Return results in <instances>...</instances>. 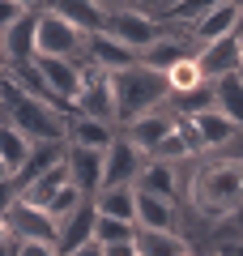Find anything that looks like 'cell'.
I'll return each instance as SVG.
<instances>
[{"label":"cell","instance_id":"25","mask_svg":"<svg viewBox=\"0 0 243 256\" xmlns=\"http://www.w3.org/2000/svg\"><path fill=\"white\" fill-rule=\"evenodd\" d=\"M166 86H171V98L200 90V86H205V73H200L196 56H184L180 64H171V68H166Z\"/></svg>","mask_w":243,"mask_h":256},{"label":"cell","instance_id":"11","mask_svg":"<svg viewBox=\"0 0 243 256\" xmlns=\"http://www.w3.org/2000/svg\"><path fill=\"white\" fill-rule=\"evenodd\" d=\"M136 192H150V196H162V201L180 205V196H184V166L150 158L145 171H141V180H136Z\"/></svg>","mask_w":243,"mask_h":256},{"label":"cell","instance_id":"42","mask_svg":"<svg viewBox=\"0 0 243 256\" xmlns=\"http://www.w3.org/2000/svg\"><path fill=\"white\" fill-rule=\"evenodd\" d=\"M184 256H196V252H184Z\"/></svg>","mask_w":243,"mask_h":256},{"label":"cell","instance_id":"32","mask_svg":"<svg viewBox=\"0 0 243 256\" xmlns=\"http://www.w3.org/2000/svg\"><path fill=\"white\" fill-rule=\"evenodd\" d=\"M18 256H60L56 244H18Z\"/></svg>","mask_w":243,"mask_h":256},{"label":"cell","instance_id":"41","mask_svg":"<svg viewBox=\"0 0 243 256\" xmlns=\"http://www.w3.org/2000/svg\"><path fill=\"white\" fill-rule=\"evenodd\" d=\"M0 64H4V52H0Z\"/></svg>","mask_w":243,"mask_h":256},{"label":"cell","instance_id":"8","mask_svg":"<svg viewBox=\"0 0 243 256\" xmlns=\"http://www.w3.org/2000/svg\"><path fill=\"white\" fill-rule=\"evenodd\" d=\"M38 18L43 13L30 9L13 22L4 34H0V52H4V64H30L38 56Z\"/></svg>","mask_w":243,"mask_h":256},{"label":"cell","instance_id":"14","mask_svg":"<svg viewBox=\"0 0 243 256\" xmlns=\"http://www.w3.org/2000/svg\"><path fill=\"white\" fill-rule=\"evenodd\" d=\"M38 73H43V82L52 86V94L60 102H77V94H81V64L77 60H56V56H38Z\"/></svg>","mask_w":243,"mask_h":256},{"label":"cell","instance_id":"1","mask_svg":"<svg viewBox=\"0 0 243 256\" xmlns=\"http://www.w3.org/2000/svg\"><path fill=\"white\" fill-rule=\"evenodd\" d=\"M192 218L214 235L218 226L243 214V158L239 154H209L184 162V196Z\"/></svg>","mask_w":243,"mask_h":256},{"label":"cell","instance_id":"20","mask_svg":"<svg viewBox=\"0 0 243 256\" xmlns=\"http://www.w3.org/2000/svg\"><path fill=\"white\" fill-rule=\"evenodd\" d=\"M188 120L196 124L200 141H205V154H214V150H226L230 141H239V137H243V132H239V128H234L218 107H214V111H200V116H188Z\"/></svg>","mask_w":243,"mask_h":256},{"label":"cell","instance_id":"23","mask_svg":"<svg viewBox=\"0 0 243 256\" xmlns=\"http://www.w3.org/2000/svg\"><path fill=\"white\" fill-rule=\"evenodd\" d=\"M30 146H34V141H30V137H22V132H18L13 124H0V162L9 166V175H18L22 166H26Z\"/></svg>","mask_w":243,"mask_h":256},{"label":"cell","instance_id":"17","mask_svg":"<svg viewBox=\"0 0 243 256\" xmlns=\"http://www.w3.org/2000/svg\"><path fill=\"white\" fill-rule=\"evenodd\" d=\"M81 60L98 64V68H107V73H124V68H132L136 64V52H128L124 43H116L111 34H86V56Z\"/></svg>","mask_w":243,"mask_h":256},{"label":"cell","instance_id":"28","mask_svg":"<svg viewBox=\"0 0 243 256\" xmlns=\"http://www.w3.org/2000/svg\"><path fill=\"white\" fill-rule=\"evenodd\" d=\"M166 107H171L175 116H200V111H214V82H205L200 90H192V94H180V98H171Z\"/></svg>","mask_w":243,"mask_h":256},{"label":"cell","instance_id":"19","mask_svg":"<svg viewBox=\"0 0 243 256\" xmlns=\"http://www.w3.org/2000/svg\"><path fill=\"white\" fill-rule=\"evenodd\" d=\"M47 9L60 13L64 22H72L81 34H98V30L107 26V9H102L98 0H52Z\"/></svg>","mask_w":243,"mask_h":256},{"label":"cell","instance_id":"35","mask_svg":"<svg viewBox=\"0 0 243 256\" xmlns=\"http://www.w3.org/2000/svg\"><path fill=\"white\" fill-rule=\"evenodd\" d=\"M9 244H13V230H9V222L0 218V252H4V248H9Z\"/></svg>","mask_w":243,"mask_h":256},{"label":"cell","instance_id":"39","mask_svg":"<svg viewBox=\"0 0 243 256\" xmlns=\"http://www.w3.org/2000/svg\"><path fill=\"white\" fill-rule=\"evenodd\" d=\"M0 180H13V175H9V166H4V162H0Z\"/></svg>","mask_w":243,"mask_h":256},{"label":"cell","instance_id":"21","mask_svg":"<svg viewBox=\"0 0 243 256\" xmlns=\"http://www.w3.org/2000/svg\"><path fill=\"white\" fill-rule=\"evenodd\" d=\"M214 107L243 132V73H230V77L214 82Z\"/></svg>","mask_w":243,"mask_h":256},{"label":"cell","instance_id":"37","mask_svg":"<svg viewBox=\"0 0 243 256\" xmlns=\"http://www.w3.org/2000/svg\"><path fill=\"white\" fill-rule=\"evenodd\" d=\"M18 4H22V9H26V13H30V9H38V13H43L47 4H52V0H18Z\"/></svg>","mask_w":243,"mask_h":256},{"label":"cell","instance_id":"36","mask_svg":"<svg viewBox=\"0 0 243 256\" xmlns=\"http://www.w3.org/2000/svg\"><path fill=\"white\" fill-rule=\"evenodd\" d=\"M218 256H243V239H239V244H226V248H218Z\"/></svg>","mask_w":243,"mask_h":256},{"label":"cell","instance_id":"10","mask_svg":"<svg viewBox=\"0 0 243 256\" xmlns=\"http://www.w3.org/2000/svg\"><path fill=\"white\" fill-rule=\"evenodd\" d=\"M128 141H132L136 150H145V154H154V150L162 146V141L175 132V111L171 107H162V111H150V116H141V120H132V124H124L120 128Z\"/></svg>","mask_w":243,"mask_h":256},{"label":"cell","instance_id":"6","mask_svg":"<svg viewBox=\"0 0 243 256\" xmlns=\"http://www.w3.org/2000/svg\"><path fill=\"white\" fill-rule=\"evenodd\" d=\"M145 162H150V154L136 150L132 141L120 132V137L107 146V154H102V188H136Z\"/></svg>","mask_w":243,"mask_h":256},{"label":"cell","instance_id":"7","mask_svg":"<svg viewBox=\"0 0 243 256\" xmlns=\"http://www.w3.org/2000/svg\"><path fill=\"white\" fill-rule=\"evenodd\" d=\"M4 222H9L13 239L18 244H56V235H60V226H56V218L47 210H38V205H26L18 201L9 214H4Z\"/></svg>","mask_w":243,"mask_h":256},{"label":"cell","instance_id":"5","mask_svg":"<svg viewBox=\"0 0 243 256\" xmlns=\"http://www.w3.org/2000/svg\"><path fill=\"white\" fill-rule=\"evenodd\" d=\"M38 56H56V60H77L81 64V56H86V34H81L72 22H64L60 13L43 9V18H38Z\"/></svg>","mask_w":243,"mask_h":256},{"label":"cell","instance_id":"12","mask_svg":"<svg viewBox=\"0 0 243 256\" xmlns=\"http://www.w3.org/2000/svg\"><path fill=\"white\" fill-rule=\"evenodd\" d=\"M102 154H107V150L68 146V158H64V166H68V180L77 184L86 196H98V192H102Z\"/></svg>","mask_w":243,"mask_h":256},{"label":"cell","instance_id":"31","mask_svg":"<svg viewBox=\"0 0 243 256\" xmlns=\"http://www.w3.org/2000/svg\"><path fill=\"white\" fill-rule=\"evenodd\" d=\"M22 13H26V9H22L18 0H0V34H4V30H9L13 22L22 18Z\"/></svg>","mask_w":243,"mask_h":256},{"label":"cell","instance_id":"38","mask_svg":"<svg viewBox=\"0 0 243 256\" xmlns=\"http://www.w3.org/2000/svg\"><path fill=\"white\" fill-rule=\"evenodd\" d=\"M0 256H18V239H13V244L4 248V252H0Z\"/></svg>","mask_w":243,"mask_h":256},{"label":"cell","instance_id":"15","mask_svg":"<svg viewBox=\"0 0 243 256\" xmlns=\"http://www.w3.org/2000/svg\"><path fill=\"white\" fill-rule=\"evenodd\" d=\"M180 205L150 196V192H136V230H162V235H180Z\"/></svg>","mask_w":243,"mask_h":256},{"label":"cell","instance_id":"33","mask_svg":"<svg viewBox=\"0 0 243 256\" xmlns=\"http://www.w3.org/2000/svg\"><path fill=\"white\" fill-rule=\"evenodd\" d=\"M102 252H107V256H136V235L124 239V244H107Z\"/></svg>","mask_w":243,"mask_h":256},{"label":"cell","instance_id":"24","mask_svg":"<svg viewBox=\"0 0 243 256\" xmlns=\"http://www.w3.org/2000/svg\"><path fill=\"white\" fill-rule=\"evenodd\" d=\"M64 184H68V166H56V171H47L43 180H34L26 192H22V201H26V205H38V210H47V205L60 196Z\"/></svg>","mask_w":243,"mask_h":256},{"label":"cell","instance_id":"4","mask_svg":"<svg viewBox=\"0 0 243 256\" xmlns=\"http://www.w3.org/2000/svg\"><path fill=\"white\" fill-rule=\"evenodd\" d=\"M72 107H77V116H94V120H102V124H116V86H111L107 68L81 60V94H77Z\"/></svg>","mask_w":243,"mask_h":256},{"label":"cell","instance_id":"29","mask_svg":"<svg viewBox=\"0 0 243 256\" xmlns=\"http://www.w3.org/2000/svg\"><path fill=\"white\" fill-rule=\"evenodd\" d=\"M136 235V226L132 222H116V218H102L98 214V222H94V244H124V239H132Z\"/></svg>","mask_w":243,"mask_h":256},{"label":"cell","instance_id":"18","mask_svg":"<svg viewBox=\"0 0 243 256\" xmlns=\"http://www.w3.org/2000/svg\"><path fill=\"white\" fill-rule=\"evenodd\" d=\"M94 222H98V210H94V201H86L72 218L60 222V235H56V252L60 256H72L77 248L94 244Z\"/></svg>","mask_w":243,"mask_h":256},{"label":"cell","instance_id":"22","mask_svg":"<svg viewBox=\"0 0 243 256\" xmlns=\"http://www.w3.org/2000/svg\"><path fill=\"white\" fill-rule=\"evenodd\" d=\"M94 210L102 218H116V222H132L136 226V188H102L94 196Z\"/></svg>","mask_w":243,"mask_h":256},{"label":"cell","instance_id":"30","mask_svg":"<svg viewBox=\"0 0 243 256\" xmlns=\"http://www.w3.org/2000/svg\"><path fill=\"white\" fill-rule=\"evenodd\" d=\"M18 201H22V188H18L13 180H0V218H4Z\"/></svg>","mask_w":243,"mask_h":256},{"label":"cell","instance_id":"27","mask_svg":"<svg viewBox=\"0 0 243 256\" xmlns=\"http://www.w3.org/2000/svg\"><path fill=\"white\" fill-rule=\"evenodd\" d=\"M218 4H222V0H175L171 9L162 13V22H175V26H188L192 30L209 9H218Z\"/></svg>","mask_w":243,"mask_h":256},{"label":"cell","instance_id":"3","mask_svg":"<svg viewBox=\"0 0 243 256\" xmlns=\"http://www.w3.org/2000/svg\"><path fill=\"white\" fill-rule=\"evenodd\" d=\"M102 34H111L116 43H124L128 52L141 56L150 43H158V38H162V18H150L145 9H132V4H128V9H111Z\"/></svg>","mask_w":243,"mask_h":256},{"label":"cell","instance_id":"34","mask_svg":"<svg viewBox=\"0 0 243 256\" xmlns=\"http://www.w3.org/2000/svg\"><path fill=\"white\" fill-rule=\"evenodd\" d=\"M72 256H107V252H102V244H86V248H77Z\"/></svg>","mask_w":243,"mask_h":256},{"label":"cell","instance_id":"40","mask_svg":"<svg viewBox=\"0 0 243 256\" xmlns=\"http://www.w3.org/2000/svg\"><path fill=\"white\" fill-rule=\"evenodd\" d=\"M0 86H4V64H0Z\"/></svg>","mask_w":243,"mask_h":256},{"label":"cell","instance_id":"16","mask_svg":"<svg viewBox=\"0 0 243 256\" xmlns=\"http://www.w3.org/2000/svg\"><path fill=\"white\" fill-rule=\"evenodd\" d=\"M116 137H120V128L116 124H102V120H94V116H77V111H72V116L64 120V141H68V146L107 150Z\"/></svg>","mask_w":243,"mask_h":256},{"label":"cell","instance_id":"26","mask_svg":"<svg viewBox=\"0 0 243 256\" xmlns=\"http://www.w3.org/2000/svg\"><path fill=\"white\" fill-rule=\"evenodd\" d=\"M184 235H162V230H136V256H184Z\"/></svg>","mask_w":243,"mask_h":256},{"label":"cell","instance_id":"9","mask_svg":"<svg viewBox=\"0 0 243 256\" xmlns=\"http://www.w3.org/2000/svg\"><path fill=\"white\" fill-rule=\"evenodd\" d=\"M196 64L205 82H218V77H230V73H243V43L234 34L218 38V43H205L196 52Z\"/></svg>","mask_w":243,"mask_h":256},{"label":"cell","instance_id":"2","mask_svg":"<svg viewBox=\"0 0 243 256\" xmlns=\"http://www.w3.org/2000/svg\"><path fill=\"white\" fill-rule=\"evenodd\" d=\"M111 86H116V124H132V120L150 116V111H162L171 102V86L166 77L145 68V64H132L124 73H111Z\"/></svg>","mask_w":243,"mask_h":256},{"label":"cell","instance_id":"13","mask_svg":"<svg viewBox=\"0 0 243 256\" xmlns=\"http://www.w3.org/2000/svg\"><path fill=\"white\" fill-rule=\"evenodd\" d=\"M64 158H68V141H34V146H30L26 166H22V171L13 175V184H18V188L26 192L30 184H34V180H43L47 171L64 166Z\"/></svg>","mask_w":243,"mask_h":256}]
</instances>
